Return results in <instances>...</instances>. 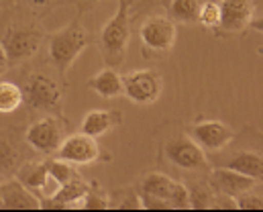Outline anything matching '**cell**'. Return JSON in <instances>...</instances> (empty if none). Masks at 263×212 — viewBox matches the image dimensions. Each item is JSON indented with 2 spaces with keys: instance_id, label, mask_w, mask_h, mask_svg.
Segmentation results:
<instances>
[{
  "instance_id": "cell-5",
  "label": "cell",
  "mask_w": 263,
  "mask_h": 212,
  "mask_svg": "<svg viewBox=\"0 0 263 212\" xmlns=\"http://www.w3.org/2000/svg\"><path fill=\"white\" fill-rule=\"evenodd\" d=\"M0 43L6 51L8 64L21 62L37 53L41 45V33L33 27H6V31L0 37Z\"/></svg>"
},
{
  "instance_id": "cell-24",
  "label": "cell",
  "mask_w": 263,
  "mask_h": 212,
  "mask_svg": "<svg viewBox=\"0 0 263 212\" xmlns=\"http://www.w3.org/2000/svg\"><path fill=\"white\" fill-rule=\"evenodd\" d=\"M198 23L202 27H218V4L216 2H202L200 6V12H198Z\"/></svg>"
},
{
  "instance_id": "cell-9",
  "label": "cell",
  "mask_w": 263,
  "mask_h": 212,
  "mask_svg": "<svg viewBox=\"0 0 263 212\" xmlns=\"http://www.w3.org/2000/svg\"><path fill=\"white\" fill-rule=\"evenodd\" d=\"M255 18L253 0H220L218 2V27L227 33L245 31Z\"/></svg>"
},
{
  "instance_id": "cell-25",
  "label": "cell",
  "mask_w": 263,
  "mask_h": 212,
  "mask_svg": "<svg viewBox=\"0 0 263 212\" xmlns=\"http://www.w3.org/2000/svg\"><path fill=\"white\" fill-rule=\"evenodd\" d=\"M235 206L241 208V210H261L263 208V200L261 194L249 190V192H243L235 198Z\"/></svg>"
},
{
  "instance_id": "cell-20",
  "label": "cell",
  "mask_w": 263,
  "mask_h": 212,
  "mask_svg": "<svg viewBox=\"0 0 263 212\" xmlns=\"http://www.w3.org/2000/svg\"><path fill=\"white\" fill-rule=\"evenodd\" d=\"M25 102V94H23V88L14 82H8V80H2L0 82V112L2 114H8V112H14L23 106Z\"/></svg>"
},
{
  "instance_id": "cell-6",
  "label": "cell",
  "mask_w": 263,
  "mask_h": 212,
  "mask_svg": "<svg viewBox=\"0 0 263 212\" xmlns=\"http://www.w3.org/2000/svg\"><path fill=\"white\" fill-rule=\"evenodd\" d=\"M139 35H141V41L147 49L157 51V53H165L174 47L176 37H178V29H176V23L172 18L153 14L149 18H145V23L139 29Z\"/></svg>"
},
{
  "instance_id": "cell-11",
  "label": "cell",
  "mask_w": 263,
  "mask_h": 212,
  "mask_svg": "<svg viewBox=\"0 0 263 212\" xmlns=\"http://www.w3.org/2000/svg\"><path fill=\"white\" fill-rule=\"evenodd\" d=\"M188 135L204 151H220L235 137L233 129L229 125H224L222 121H202V123H196L194 127L188 129Z\"/></svg>"
},
{
  "instance_id": "cell-4",
  "label": "cell",
  "mask_w": 263,
  "mask_h": 212,
  "mask_svg": "<svg viewBox=\"0 0 263 212\" xmlns=\"http://www.w3.org/2000/svg\"><path fill=\"white\" fill-rule=\"evenodd\" d=\"M25 102L33 110H62L64 96L55 80L43 75V73H33L23 88Z\"/></svg>"
},
{
  "instance_id": "cell-8",
  "label": "cell",
  "mask_w": 263,
  "mask_h": 212,
  "mask_svg": "<svg viewBox=\"0 0 263 212\" xmlns=\"http://www.w3.org/2000/svg\"><path fill=\"white\" fill-rule=\"evenodd\" d=\"M163 155L165 159L186 171H196L206 167V157H204V149L190 137H176L170 139L163 147Z\"/></svg>"
},
{
  "instance_id": "cell-30",
  "label": "cell",
  "mask_w": 263,
  "mask_h": 212,
  "mask_svg": "<svg viewBox=\"0 0 263 212\" xmlns=\"http://www.w3.org/2000/svg\"><path fill=\"white\" fill-rule=\"evenodd\" d=\"M31 4H35V6H45V4H51L53 0H29Z\"/></svg>"
},
{
  "instance_id": "cell-27",
  "label": "cell",
  "mask_w": 263,
  "mask_h": 212,
  "mask_svg": "<svg viewBox=\"0 0 263 212\" xmlns=\"http://www.w3.org/2000/svg\"><path fill=\"white\" fill-rule=\"evenodd\" d=\"M137 198H139V208H147V210H170L172 208L167 200L145 194V192H137Z\"/></svg>"
},
{
  "instance_id": "cell-7",
  "label": "cell",
  "mask_w": 263,
  "mask_h": 212,
  "mask_svg": "<svg viewBox=\"0 0 263 212\" xmlns=\"http://www.w3.org/2000/svg\"><path fill=\"white\" fill-rule=\"evenodd\" d=\"M64 139H66V127L55 117L39 119L27 131V143L35 151L45 153V155L58 153V149H60V145H62Z\"/></svg>"
},
{
  "instance_id": "cell-14",
  "label": "cell",
  "mask_w": 263,
  "mask_h": 212,
  "mask_svg": "<svg viewBox=\"0 0 263 212\" xmlns=\"http://www.w3.org/2000/svg\"><path fill=\"white\" fill-rule=\"evenodd\" d=\"M123 121V114L119 110H104V108H96V110H90L84 121H82V133L98 139L102 137L104 133H108L110 129L119 127Z\"/></svg>"
},
{
  "instance_id": "cell-23",
  "label": "cell",
  "mask_w": 263,
  "mask_h": 212,
  "mask_svg": "<svg viewBox=\"0 0 263 212\" xmlns=\"http://www.w3.org/2000/svg\"><path fill=\"white\" fill-rule=\"evenodd\" d=\"M47 174L58 182V184H66L73 178V167L71 163L66 161V159H53V161H47Z\"/></svg>"
},
{
  "instance_id": "cell-33",
  "label": "cell",
  "mask_w": 263,
  "mask_h": 212,
  "mask_svg": "<svg viewBox=\"0 0 263 212\" xmlns=\"http://www.w3.org/2000/svg\"><path fill=\"white\" fill-rule=\"evenodd\" d=\"M127 2H129V4H131V2H133V0H127Z\"/></svg>"
},
{
  "instance_id": "cell-10",
  "label": "cell",
  "mask_w": 263,
  "mask_h": 212,
  "mask_svg": "<svg viewBox=\"0 0 263 212\" xmlns=\"http://www.w3.org/2000/svg\"><path fill=\"white\" fill-rule=\"evenodd\" d=\"M58 157L66 159L73 165H88V163L98 161L100 147L94 137H90L86 133H78V135L66 137L62 141L60 149H58Z\"/></svg>"
},
{
  "instance_id": "cell-1",
  "label": "cell",
  "mask_w": 263,
  "mask_h": 212,
  "mask_svg": "<svg viewBox=\"0 0 263 212\" xmlns=\"http://www.w3.org/2000/svg\"><path fill=\"white\" fill-rule=\"evenodd\" d=\"M129 2L119 0V8L115 16L102 27L100 31V49L108 64V68H119L125 62L129 39H131V27H129Z\"/></svg>"
},
{
  "instance_id": "cell-28",
  "label": "cell",
  "mask_w": 263,
  "mask_h": 212,
  "mask_svg": "<svg viewBox=\"0 0 263 212\" xmlns=\"http://www.w3.org/2000/svg\"><path fill=\"white\" fill-rule=\"evenodd\" d=\"M170 206L172 208H190V198H188V188L180 182H176L172 198H170Z\"/></svg>"
},
{
  "instance_id": "cell-18",
  "label": "cell",
  "mask_w": 263,
  "mask_h": 212,
  "mask_svg": "<svg viewBox=\"0 0 263 212\" xmlns=\"http://www.w3.org/2000/svg\"><path fill=\"white\" fill-rule=\"evenodd\" d=\"M174 186H176V180H172V178H167L163 174H149L143 180L139 192H145V194H151V196H157V198H163V200L170 202Z\"/></svg>"
},
{
  "instance_id": "cell-26",
  "label": "cell",
  "mask_w": 263,
  "mask_h": 212,
  "mask_svg": "<svg viewBox=\"0 0 263 212\" xmlns=\"http://www.w3.org/2000/svg\"><path fill=\"white\" fill-rule=\"evenodd\" d=\"M84 208L88 210H104V208H112L108 196H104L100 190H88V194L84 196Z\"/></svg>"
},
{
  "instance_id": "cell-3",
  "label": "cell",
  "mask_w": 263,
  "mask_h": 212,
  "mask_svg": "<svg viewBox=\"0 0 263 212\" xmlns=\"http://www.w3.org/2000/svg\"><path fill=\"white\" fill-rule=\"evenodd\" d=\"M163 90V82L159 73L153 70H137L123 78V94L141 106L153 104L159 100Z\"/></svg>"
},
{
  "instance_id": "cell-31",
  "label": "cell",
  "mask_w": 263,
  "mask_h": 212,
  "mask_svg": "<svg viewBox=\"0 0 263 212\" xmlns=\"http://www.w3.org/2000/svg\"><path fill=\"white\" fill-rule=\"evenodd\" d=\"M94 2H96V0H80L82 6H90V4H94Z\"/></svg>"
},
{
  "instance_id": "cell-22",
  "label": "cell",
  "mask_w": 263,
  "mask_h": 212,
  "mask_svg": "<svg viewBox=\"0 0 263 212\" xmlns=\"http://www.w3.org/2000/svg\"><path fill=\"white\" fill-rule=\"evenodd\" d=\"M188 198H190V208H212L214 194L208 184L196 182L194 186L188 188Z\"/></svg>"
},
{
  "instance_id": "cell-17",
  "label": "cell",
  "mask_w": 263,
  "mask_h": 212,
  "mask_svg": "<svg viewBox=\"0 0 263 212\" xmlns=\"http://www.w3.org/2000/svg\"><path fill=\"white\" fill-rule=\"evenodd\" d=\"M204 0H170L167 10L174 23L180 25H194L198 23V12Z\"/></svg>"
},
{
  "instance_id": "cell-32",
  "label": "cell",
  "mask_w": 263,
  "mask_h": 212,
  "mask_svg": "<svg viewBox=\"0 0 263 212\" xmlns=\"http://www.w3.org/2000/svg\"><path fill=\"white\" fill-rule=\"evenodd\" d=\"M0 208H2V194H0Z\"/></svg>"
},
{
  "instance_id": "cell-13",
  "label": "cell",
  "mask_w": 263,
  "mask_h": 212,
  "mask_svg": "<svg viewBox=\"0 0 263 212\" xmlns=\"http://www.w3.org/2000/svg\"><path fill=\"white\" fill-rule=\"evenodd\" d=\"M0 194H2V208H12V210H37L41 208V202L37 196L25 188L18 180H8L0 184Z\"/></svg>"
},
{
  "instance_id": "cell-12",
  "label": "cell",
  "mask_w": 263,
  "mask_h": 212,
  "mask_svg": "<svg viewBox=\"0 0 263 212\" xmlns=\"http://www.w3.org/2000/svg\"><path fill=\"white\" fill-rule=\"evenodd\" d=\"M212 188H216L220 194L224 196H231V198H237L239 194L243 192H249V190H255L259 180L255 178H249V176H243L239 171H233L229 167H220V169H214L212 171Z\"/></svg>"
},
{
  "instance_id": "cell-15",
  "label": "cell",
  "mask_w": 263,
  "mask_h": 212,
  "mask_svg": "<svg viewBox=\"0 0 263 212\" xmlns=\"http://www.w3.org/2000/svg\"><path fill=\"white\" fill-rule=\"evenodd\" d=\"M88 86L102 98H119L123 94V75L117 68H104L88 82Z\"/></svg>"
},
{
  "instance_id": "cell-16",
  "label": "cell",
  "mask_w": 263,
  "mask_h": 212,
  "mask_svg": "<svg viewBox=\"0 0 263 212\" xmlns=\"http://www.w3.org/2000/svg\"><path fill=\"white\" fill-rule=\"evenodd\" d=\"M227 167L233 169V171H239V174H243V176L261 180L263 157H261V153H257V151H239V153H235V155L229 159Z\"/></svg>"
},
{
  "instance_id": "cell-19",
  "label": "cell",
  "mask_w": 263,
  "mask_h": 212,
  "mask_svg": "<svg viewBox=\"0 0 263 212\" xmlns=\"http://www.w3.org/2000/svg\"><path fill=\"white\" fill-rule=\"evenodd\" d=\"M16 180L29 188V190H41L45 180H47V165L45 163H25L18 171H16Z\"/></svg>"
},
{
  "instance_id": "cell-21",
  "label": "cell",
  "mask_w": 263,
  "mask_h": 212,
  "mask_svg": "<svg viewBox=\"0 0 263 212\" xmlns=\"http://www.w3.org/2000/svg\"><path fill=\"white\" fill-rule=\"evenodd\" d=\"M18 163V151L14 149V145L0 137V178H8L14 174Z\"/></svg>"
},
{
  "instance_id": "cell-29",
  "label": "cell",
  "mask_w": 263,
  "mask_h": 212,
  "mask_svg": "<svg viewBox=\"0 0 263 212\" xmlns=\"http://www.w3.org/2000/svg\"><path fill=\"white\" fill-rule=\"evenodd\" d=\"M6 66H8V57H6V51H4V47L0 43V73L6 70Z\"/></svg>"
},
{
  "instance_id": "cell-2",
  "label": "cell",
  "mask_w": 263,
  "mask_h": 212,
  "mask_svg": "<svg viewBox=\"0 0 263 212\" xmlns=\"http://www.w3.org/2000/svg\"><path fill=\"white\" fill-rule=\"evenodd\" d=\"M88 47V33L80 21H71L67 27L51 35L49 39V60L58 70L67 71L76 57Z\"/></svg>"
}]
</instances>
